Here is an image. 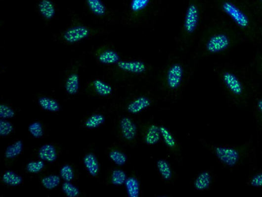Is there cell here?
<instances>
[{"instance_id":"cell-9","label":"cell","mask_w":262,"mask_h":197,"mask_svg":"<svg viewBox=\"0 0 262 197\" xmlns=\"http://www.w3.org/2000/svg\"><path fill=\"white\" fill-rule=\"evenodd\" d=\"M118 70L125 73L140 75L148 69L146 64L141 61H120L116 64Z\"/></svg>"},{"instance_id":"cell-20","label":"cell","mask_w":262,"mask_h":197,"mask_svg":"<svg viewBox=\"0 0 262 197\" xmlns=\"http://www.w3.org/2000/svg\"><path fill=\"white\" fill-rule=\"evenodd\" d=\"M253 111L258 127L262 131V94L255 97L253 102Z\"/></svg>"},{"instance_id":"cell-3","label":"cell","mask_w":262,"mask_h":197,"mask_svg":"<svg viewBox=\"0 0 262 197\" xmlns=\"http://www.w3.org/2000/svg\"><path fill=\"white\" fill-rule=\"evenodd\" d=\"M220 8L247 39L255 40L260 34L258 21L248 11L232 0H222Z\"/></svg>"},{"instance_id":"cell-26","label":"cell","mask_w":262,"mask_h":197,"mask_svg":"<svg viewBox=\"0 0 262 197\" xmlns=\"http://www.w3.org/2000/svg\"><path fill=\"white\" fill-rule=\"evenodd\" d=\"M23 149V144L21 140H18L7 147L5 150V156L8 159H13L19 156Z\"/></svg>"},{"instance_id":"cell-23","label":"cell","mask_w":262,"mask_h":197,"mask_svg":"<svg viewBox=\"0 0 262 197\" xmlns=\"http://www.w3.org/2000/svg\"><path fill=\"white\" fill-rule=\"evenodd\" d=\"M125 185L129 197H138L139 196L140 184L137 178L134 177L127 178Z\"/></svg>"},{"instance_id":"cell-38","label":"cell","mask_w":262,"mask_h":197,"mask_svg":"<svg viewBox=\"0 0 262 197\" xmlns=\"http://www.w3.org/2000/svg\"><path fill=\"white\" fill-rule=\"evenodd\" d=\"M15 115L14 110L10 106L1 104L0 105V117L3 119H8L14 117Z\"/></svg>"},{"instance_id":"cell-41","label":"cell","mask_w":262,"mask_h":197,"mask_svg":"<svg viewBox=\"0 0 262 197\" xmlns=\"http://www.w3.org/2000/svg\"><path fill=\"white\" fill-rule=\"evenodd\" d=\"M260 2H261V5H262V0H260Z\"/></svg>"},{"instance_id":"cell-31","label":"cell","mask_w":262,"mask_h":197,"mask_svg":"<svg viewBox=\"0 0 262 197\" xmlns=\"http://www.w3.org/2000/svg\"><path fill=\"white\" fill-rule=\"evenodd\" d=\"M160 131H161V136L165 144L170 148H175L176 146V141L171 133L164 126H161Z\"/></svg>"},{"instance_id":"cell-27","label":"cell","mask_w":262,"mask_h":197,"mask_svg":"<svg viewBox=\"0 0 262 197\" xmlns=\"http://www.w3.org/2000/svg\"><path fill=\"white\" fill-rule=\"evenodd\" d=\"M61 183V178L59 176L53 175L44 177L41 180V184L44 188L48 190H52L59 186Z\"/></svg>"},{"instance_id":"cell-34","label":"cell","mask_w":262,"mask_h":197,"mask_svg":"<svg viewBox=\"0 0 262 197\" xmlns=\"http://www.w3.org/2000/svg\"><path fill=\"white\" fill-rule=\"evenodd\" d=\"M45 166V163L43 160L32 161L28 163L26 166L28 172L31 174H37L41 172Z\"/></svg>"},{"instance_id":"cell-40","label":"cell","mask_w":262,"mask_h":197,"mask_svg":"<svg viewBox=\"0 0 262 197\" xmlns=\"http://www.w3.org/2000/svg\"><path fill=\"white\" fill-rule=\"evenodd\" d=\"M260 34H261V35L262 36V29L261 31H260Z\"/></svg>"},{"instance_id":"cell-21","label":"cell","mask_w":262,"mask_h":197,"mask_svg":"<svg viewBox=\"0 0 262 197\" xmlns=\"http://www.w3.org/2000/svg\"><path fill=\"white\" fill-rule=\"evenodd\" d=\"M87 5L94 15L99 17L106 15L107 8L101 0H86Z\"/></svg>"},{"instance_id":"cell-1","label":"cell","mask_w":262,"mask_h":197,"mask_svg":"<svg viewBox=\"0 0 262 197\" xmlns=\"http://www.w3.org/2000/svg\"><path fill=\"white\" fill-rule=\"evenodd\" d=\"M237 28L225 22L209 26L202 34L200 46L205 55L222 54L236 47L241 41Z\"/></svg>"},{"instance_id":"cell-33","label":"cell","mask_w":262,"mask_h":197,"mask_svg":"<svg viewBox=\"0 0 262 197\" xmlns=\"http://www.w3.org/2000/svg\"><path fill=\"white\" fill-rule=\"evenodd\" d=\"M62 190L68 197H77L80 195L79 189L70 182H65L62 185Z\"/></svg>"},{"instance_id":"cell-10","label":"cell","mask_w":262,"mask_h":197,"mask_svg":"<svg viewBox=\"0 0 262 197\" xmlns=\"http://www.w3.org/2000/svg\"><path fill=\"white\" fill-rule=\"evenodd\" d=\"M79 69V65L73 66L66 77L64 87L66 92L70 95H75L79 92L80 87Z\"/></svg>"},{"instance_id":"cell-17","label":"cell","mask_w":262,"mask_h":197,"mask_svg":"<svg viewBox=\"0 0 262 197\" xmlns=\"http://www.w3.org/2000/svg\"><path fill=\"white\" fill-rule=\"evenodd\" d=\"M84 163L87 170L93 177H96L99 171L98 160L93 153L87 154L84 158Z\"/></svg>"},{"instance_id":"cell-35","label":"cell","mask_w":262,"mask_h":197,"mask_svg":"<svg viewBox=\"0 0 262 197\" xmlns=\"http://www.w3.org/2000/svg\"><path fill=\"white\" fill-rule=\"evenodd\" d=\"M60 176L65 181L71 182L75 177L74 171L71 166L65 165L61 169Z\"/></svg>"},{"instance_id":"cell-29","label":"cell","mask_w":262,"mask_h":197,"mask_svg":"<svg viewBox=\"0 0 262 197\" xmlns=\"http://www.w3.org/2000/svg\"><path fill=\"white\" fill-rule=\"evenodd\" d=\"M105 121V118L103 115L97 114L90 116L87 119L85 125L87 128L93 129L99 127Z\"/></svg>"},{"instance_id":"cell-11","label":"cell","mask_w":262,"mask_h":197,"mask_svg":"<svg viewBox=\"0 0 262 197\" xmlns=\"http://www.w3.org/2000/svg\"><path fill=\"white\" fill-rule=\"evenodd\" d=\"M120 129L123 137L129 142L133 140L137 135V126L129 118L125 117L121 120Z\"/></svg>"},{"instance_id":"cell-16","label":"cell","mask_w":262,"mask_h":197,"mask_svg":"<svg viewBox=\"0 0 262 197\" xmlns=\"http://www.w3.org/2000/svg\"><path fill=\"white\" fill-rule=\"evenodd\" d=\"M212 182V176L208 171H203L199 174L194 182V187L198 191H205L209 189Z\"/></svg>"},{"instance_id":"cell-36","label":"cell","mask_w":262,"mask_h":197,"mask_svg":"<svg viewBox=\"0 0 262 197\" xmlns=\"http://www.w3.org/2000/svg\"><path fill=\"white\" fill-rule=\"evenodd\" d=\"M29 132L36 138H40L44 135L42 125L38 122H35L29 126Z\"/></svg>"},{"instance_id":"cell-5","label":"cell","mask_w":262,"mask_h":197,"mask_svg":"<svg viewBox=\"0 0 262 197\" xmlns=\"http://www.w3.org/2000/svg\"><path fill=\"white\" fill-rule=\"evenodd\" d=\"M201 11L196 0H190L186 9L181 31L182 40L191 41L198 30Z\"/></svg>"},{"instance_id":"cell-25","label":"cell","mask_w":262,"mask_h":197,"mask_svg":"<svg viewBox=\"0 0 262 197\" xmlns=\"http://www.w3.org/2000/svg\"><path fill=\"white\" fill-rule=\"evenodd\" d=\"M2 180L5 184L11 187L18 186L23 182V179L20 176L10 171L4 173Z\"/></svg>"},{"instance_id":"cell-24","label":"cell","mask_w":262,"mask_h":197,"mask_svg":"<svg viewBox=\"0 0 262 197\" xmlns=\"http://www.w3.org/2000/svg\"><path fill=\"white\" fill-rule=\"evenodd\" d=\"M246 185L252 188L262 189V169H259L252 173L247 178Z\"/></svg>"},{"instance_id":"cell-4","label":"cell","mask_w":262,"mask_h":197,"mask_svg":"<svg viewBox=\"0 0 262 197\" xmlns=\"http://www.w3.org/2000/svg\"><path fill=\"white\" fill-rule=\"evenodd\" d=\"M212 150L217 159L228 170H237L246 160H249L254 152L251 143L237 146H216Z\"/></svg>"},{"instance_id":"cell-37","label":"cell","mask_w":262,"mask_h":197,"mask_svg":"<svg viewBox=\"0 0 262 197\" xmlns=\"http://www.w3.org/2000/svg\"><path fill=\"white\" fill-rule=\"evenodd\" d=\"M13 131V125L6 119L0 120V135L6 137L10 135Z\"/></svg>"},{"instance_id":"cell-39","label":"cell","mask_w":262,"mask_h":197,"mask_svg":"<svg viewBox=\"0 0 262 197\" xmlns=\"http://www.w3.org/2000/svg\"><path fill=\"white\" fill-rule=\"evenodd\" d=\"M256 67L259 75L262 79V54H259L256 59Z\"/></svg>"},{"instance_id":"cell-13","label":"cell","mask_w":262,"mask_h":197,"mask_svg":"<svg viewBox=\"0 0 262 197\" xmlns=\"http://www.w3.org/2000/svg\"><path fill=\"white\" fill-rule=\"evenodd\" d=\"M151 100L146 97H139L131 101L128 106V110L130 113L136 114L149 107Z\"/></svg>"},{"instance_id":"cell-22","label":"cell","mask_w":262,"mask_h":197,"mask_svg":"<svg viewBox=\"0 0 262 197\" xmlns=\"http://www.w3.org/2000/svg\"><path fill=\"white\" fill-rule=\"evenodd\" d=\"M40 107L44 109L51 112H57L60 109V105L54 98L48 97H41L38 100Z\"/></svg>"},{"instance_id":"cell-19","label":"cell","mask_w":262,"mask_h":197,"mask_svg":"<svg viewBox=\"0 0 262 197\" xmlns=\"http://www.w3.org/2000/svg\"><path fill=\"white\" fill-rule=\"evenodd\" d=\"M162 136L160 127L156 125L149 126L144 136L145 143L149 145H154L157 144Z\"/></svg>"},{"instance_id":"cell-15","label":"cell","mask_w":262,"mask_h":197,"mask_svg":"<svg viewBox=\"0 0 262 197\" xmlns=\"http://www.w3.org/2000/svg\"><path fill=\"white\" fill-rule=\"evenodd\" d=\"M38 8L41 15L47 20H51L55 15V8L50 0H41Z\"/></svg>"},{"instance_id":"cell-32","label":"cell","mask_w":262,"mask_h":197,"mask_svg":"<svg viewBox=\"0 0 262 197\" xmlns=\"http://www.w3.org/2000/svg\"><path fill=\"white\" fill-rule=\"evenodd\" d=\"M110 159L116 165L122 166L127 160L126 154L122 151L118 150H113L109 153Z\"/></svg>"},{"instance_id":"cell-30","label":"cell","mask_w":262,"mask_h":197,"mask_svg":"<svg viewBox=\"0 0 262 197\" xmlns=\"http://www.w3.org/2000/svg\"><path fill=\"white\" fill-rule=\"evenodd\" d=\"M127 179L125 172L121 170H114L111 175V181L115 186H122L125 184Z\"/></svg>"},{"instance_id":"cell-12","label":"cell","mask_w":262,"mask_h":197,"mask_svg":"<svg viewBox=\"0 0 262 197\" xmlns=\"http://www.w3.org/2000/svg\"><path fill=\"white\" fill-rule=\"evenodd\" d=\"M151 0H131L130 9L132 18L139 19L147 9Z\"/></svg>"},{"instance_id":"cell-2","label":"cell","mask_w":262,"mask_h":197,"mask_svg":"<svg viewBox=\"0 0 262 197\" xmlns=\"http://www.w3.org/2000/svg\"><path fill=\"white\" fill-rule=\"evenodd\" d=\"M219 77L232 105L240 108L249 105L252 94L248 83L235 70L228 68L220 70Z\"/></svg>"},{"instance_id":"cell-6","label":"cell","mask_w":262,"mask_h":197,"mask_svg":"<svg viewBox=\"0 0 262 197\" xmlns=\"http://www.w3.org/2000/svg\"><path fill=\"white\" fill-rule=\"evenodd\" d=\"M96 33L91 27L77 21L71 25L61 35V38L65 43L75 44Z\"/></svg>"},{"instance_id":"cell-14","label":"cell","mask_w":262,"mask_h":197,"mask_svg":"<svg viewBox=\"0 0 262 197\" xmlns=\"http://www.w3.org/2000/svg\"><path fill=\"white\" fill-rule=\"evenodd\" d=\"M39 157L41 160L44 161L52 163L57 158L56 148L50 144L44 145L39 150Z\"/></svg>"},{"instance_id":"cell-8","label":"cell","mask_w":262,"mask_h":197,"mask_svg":"<svg viewBox=\"0 0 262 197\" xmlns=\"http://www.w3.org/2000/svg\"><path fill=\"white\" fill-rule=\"evenodd\" d=\"M97 61L102 64H116L120 61V56L115 50L107 46L98 48L94 52Z\"/></svg>"},{"instance_id":"cell-7","label":"cell","mask_w":262,"mask_h":197,"mask_svg":"<svg viewBox=\"0 0 262 197\" xmlns=\"http://www.w3.org/2000/svg\"><path fill=\"white\" fill-rule=\"evenodd\" d=\"M184 75V68L179 62H174L165 69L164 78L167 87L171 90H176L181 86Z\"/></svg>"},{"instance_id":"cell-28","label":"cell","mask_w":262,"mask_h":197,"mask_svg":"<svg viewBox=\"0 0 262 197\" xmlns=\"http://www.w3.org/2000/svg\"><path fill=\"white\" fill-rule=\"evenodd\" d=\"M158 170L163 178L169 180L172 176V170L169 163L165 160H159L157 162Z\"/></svg>"},{"instance_id":"cell-18","label":"cell","mask_w":262,"mask_h":197,"mask_svg":"<svg viewBox=\"0 0 262 197\" xmlns=\"http://www.w3.org/2000/svg\"><path fill=\"white\" fill-rule=\"evenodd\" d=\"M90 87L95 93L100 96L107 97L112 93V88L109 84L100 79L94 80Z\"/></svg>"}]
</instances>
